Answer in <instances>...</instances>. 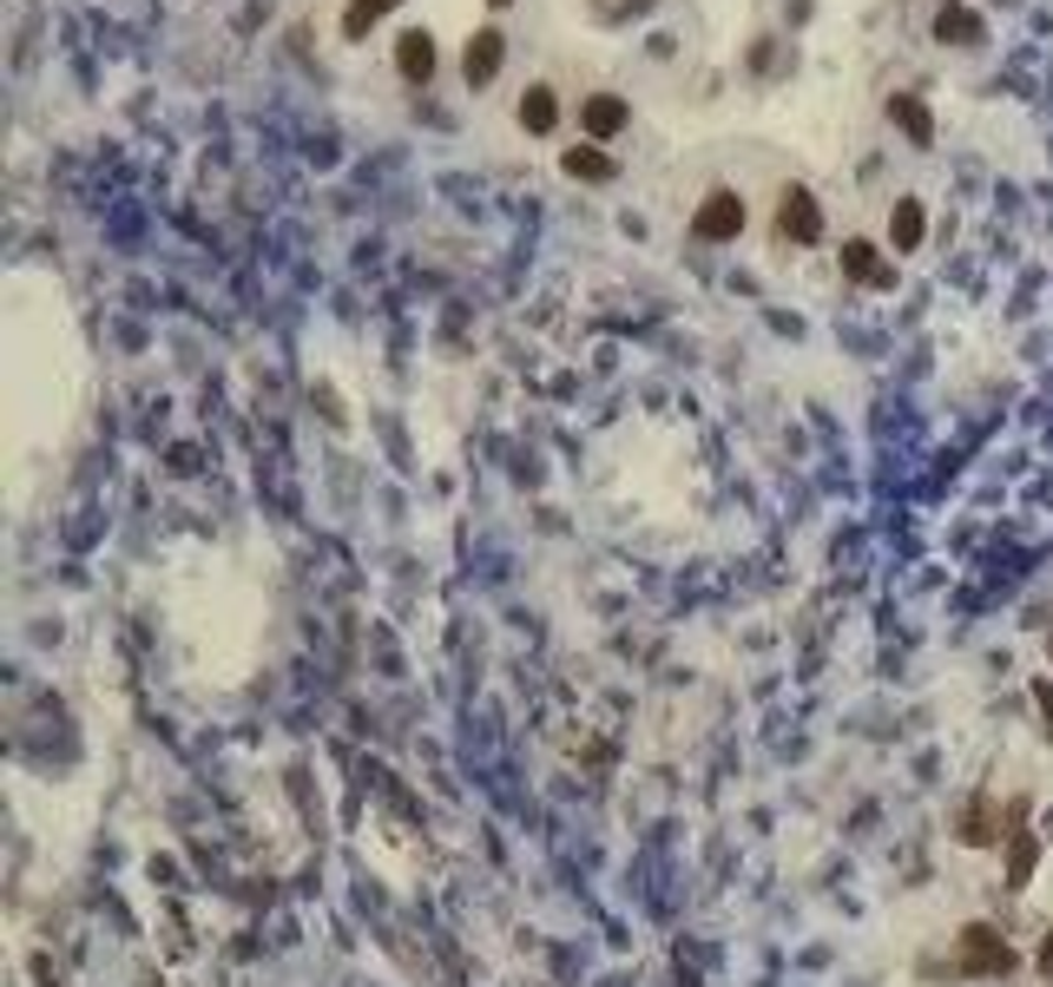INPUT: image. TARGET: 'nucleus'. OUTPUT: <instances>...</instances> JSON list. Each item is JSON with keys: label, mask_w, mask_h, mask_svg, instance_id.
<instances>
[{"label": "nucleus", "mask_w": 1053, "mask_h": 987, "mask_svg": "<svg viewBox=\"0 0 1053 987\" xmlns=\"http://www.w3.org/2000/svg\"><path fill=\"white\" fill-rule=\"evenodd\" d=\"M936 40H949V46H975V40H982V20H975L968 7H942V20H936Z\"/></svg>", "instance_id": "13"}, {"label": "nucleus", "mask_w": 1053, "mask_h": 987, "mask_svg": "<svg viewBox=\"0 0 1053 987\" xmlns=\"http://www.w3.org/2000/svg\"><path fill=\"white\" fill-rule=\"evenodd\" d=\"M494 7H507V0H494Z\"/></svg>", "instance_id": "17"}, {"label": "nucleus", "mask_w": 1053, "mask_h": 987, "mask_svg": "<svg viewBox=\"0 0 1053 987\" xmlns=\"http://www.w3.org/2000/svg\"><path fill=\"white\" fill-rule=\"evenodd\" d=\"M580 125H586L593 138H619V132H626V99H613V92L586 99V105H580Z\"/></svg>", "instance_id": "8"}, {"label": "nucleus", "mask_w": 1053, "mask_h": 987, "mask_svg": "<svg viewBox=\"0 0 1053 987\" xmlns=\"http://www.w3.org/2000/svg\"><path fill=\"white\" fill-rule=\"evenodd\" d=\"M1008 968H1015V949H1008L995 929H962L955 975H1008Z\"/></svg>", "instance_id": "1"}, {"label": "nucleus", "mask_w": 1053, "mask_h": 987, "mask_svg": "<svg viewBox=\"0 0 1053 987\" xmlns=\"http://www.w3.org/2000/svg\"><path fill=\"white\" fill-rule=\"evenodd\" d=\"M520 125H527V132H553V125H560V99H553L547 86H527V99H520Z\"/></svg>", "instance_id": "11"}, {"label": "nucleus", "mask_w": 1053, "mask_h": 987, "mask_svg": "<svg viewBox=\"0 0 1053 987\" xmlns=\"http://www.w3.org/2000/svg\"><path fill=\"white\" fill-rule=\"evenodd\" d=\"M501 59H507V33H501V26H481V33L468 40V53H461L468 86H488V79L501 72Z\"/></svg>", "instance_id": "4"}, {"label": "nucleus", "mask_w": 1053, "mask_h": 987, "mask_svg": "<svg viewBox=\"0 0 1053 987\" xmlns=\"http://www.w3.org/2000/svg\"><path fill=\"white\" fill-rule=\"evenodd\" d=\"M1028 876H1034V837L1015 817V830H1008V889H1028Z\"/></svg>", "instance_id": "12"}, {"label": "nucleus", "mask_w": 1053, "mask_h": 987, "mask_svg": "<svg viewBox=\"0 0 1053 987\" xmlns=\"http://www.w3.org/2000/svg\"><path fill=\"white\" fill-rule=\"evenodd\" d=\"M942 7H955V0H942Z\"/></svg>", "instance_id": "18"}, {"label": "nucleus", "mask_w": 1053, "mask_h": 987, "mask_svg": "<svg viewBox=\"0 0 1053 987\" xmlns=\"http://www.w3.org/2000/svg\"><path fill=\"white\" fill-rule=\"evenodd\" d=\"M395 72H402V79H415V86L435 72V40H428L422 26H408V33L395 40Z\"/></svg>", "instance_id": "6"}, {"label": "nucleus", "mask_w": 1053, "mask_h": 987, "mask_svg": "<svg viewBox=\"0 0 1053 987\" xmlns=\"http://www.w3.org/2000/svg\"><path fill=\"white\" fill-rule=\"evenodd\" d=\"M692 231H698L705 244H725V237H738V231H744V198H738V191H712V198L698 204Z\"/></svg>", "instance_id": "2"}, {"label": "nucleus", "mask_w": 1053, "mask_h": 987, "mask_svg": "<svg viewBox=\"0 0 1053 987\" xmlns=\"http://www.w3.org/2000/svg\"><path fill=\"white\" fill-rule=\"evenodd\" d=\"M389 7H395V0H349V7H343V33H349V40H362V33H369Z\"/></svg>", "instance_id": "15"}, {"label": "nucleus", "mask_w": 1053, "mask_h": 987, "mask_svg": "<svg viewBox=\"0 0 1053 987\" xmlns=\"http://www.w3.org/2000/svg\"><path fill=\"white\" fill-rule=\"evenodd\" d=\"M777 231H784L791 244H817V237H824V211H817V198H810L804 184H791V191H784V204H777Z\"/></svg>", "instance_id": "3"}, {"label": "nucleus", "mask_w": 1053, "mask_h": 987, "mask_svg": "<svg viewBox=\"0 0 1053 987\" xmlns=\"http://www.w3.org/2000/svg\"><path fill=\"white\" fill-rule=\"evenodd\" d=\"M560 171H567V178H593V184H600V178H613V158H606V152H593V145H573V152H560Z\"/></svg>", "instance_id": "14"}, {"label": "nucleus", "mask_w": 1053, "mask_h": 987, "mask_svg": "<svg viewBox=\"0 0 1053 987\" xmlns=\"http://www.w3.org/2000/svg\"><path fill=\"white\" fill-rule=\"evenodd\" d=\"M889 119H896L916 145H936V119H929V105H922L916 92H896V99H889Z\"/></svg>", "instance_id": "9"}, {"label": "nucleus", "mask_w": 1053, "mask_h": 987, "mask_svg": "<svg viewBox=\"0 0 1053 987\" xmlns=\"http://www.w3.org/2000/svg\"><path fill=\"white\" fill-rule=\"evenodd\" d=\"M922 224H929L922 204H916V198H896V211H889V244H896V250H916V244H922Z\"/></svg>", "instance_id": "10"}, {"label": "nucleus", "mask_w": 1053, "mask_h": 987, "mask_svg": "<svg viewBox=\"0 0 1053 987\" xmlns=\"http://www.w3.org/2000/svg\"><path fill=\"white\" fill-rule=\"evenodd\" d=\"M843 270H850L856 283H876V290H889V283H896V263H883V257H876V244H863V237H850V244H843Z\"/></svg>", "instance_id": "7"}, {"label": "nucleus", "mask_w": 1053, "mask_h": 987, "mask_svg": "<svg viewBox=\"0 0 1053 987\" xmlns=\"http://www.w3.org/2000/svg\"><path fill=\"white\" fill-rule=\"evenodd\" d=\"M1034 968H1041V975L1053 982V929H1048V942H1041V955H1034Z\"/></svg>", "instance_id": "16"}, {"label": "nucleus", "mask_w": 1053, "mask_h": 987, "mask_svg": "<svg viewBox=\"0 0 1053 987\" xmlns=\"http://www.w3.org/2000/svg\"><path fill=\"white\" fill-rule=\"evenodd\" d=\"M962 843H968V850H995V843H1008V830H1001V804H995V797H975V804L962 810Z\"/></svg>", "instance_id": "5"}]
</instances>
